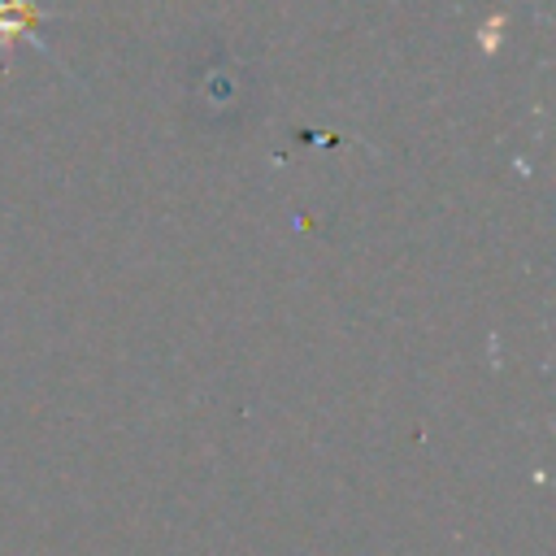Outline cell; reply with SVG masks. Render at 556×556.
I'll use <instances>...</instances> for the list:
<instances>
[{
    "instance_id": "obj_1",
    "label": "cell",
    "mask_w": 556,
    "mask_h": 556,
    "mask_svg": "<svg viewBox=\"0 0 556 556\" xmlns=\"http://www.w3.org/2000/svg\"><path fill=\"white\" fill-rule=\"evenodd\" d=\"M61 17L56 9H43L39 0H0V48H13L22 39H30L39 52H48V43L39 39V26Z\"/></svg>"
}]
</instances>
